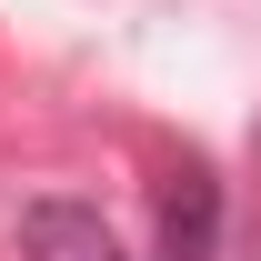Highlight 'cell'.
I'll return each mask as SVG.
<instances>
[{"mask_svg": "<svg viewBox=\"0 0 261 261\" xmlns=\"http://www.w3.org/2000/svg\"><path fill=\"white\" fill-rule=\"evenodd\" d=\"M20 261H130V251L91 201H31L20 211Z\"/></svg>", "mask_w": 261, "mask_h": 261, "instance_id": "cell-1", "label": "cell"}, {"mask_svg": "<svg viewBox=\"0 0 261 261\" xmlns=\"http://www.w3.org/2000/svg\"><path fill=\"white\" fill-rule=\"evenodd\" d=\"M211 251H221V181L181 161L161 181V261H211Z\"/></svg>", "mask_w": 261, "mask_h": 261, "instance_id": "cell-2", "label": "cell"}]
</instances>
